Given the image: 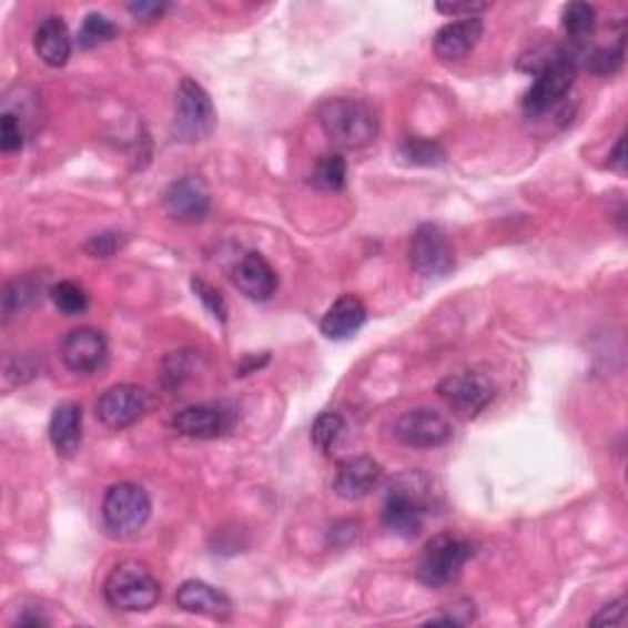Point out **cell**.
<instances>
[{
    "label": "cell",
    "mask_w": 628,
    "mask_h": 628,
    "mask_svg": "<svg viewBox=\"0 0 628 628\" xmlns=\"http://www.w3.org/2000/svg\"><path fill=\"white\" fill-rule=\"evenodd\" d=\"M435 506L433 479L423 472H408L395 479L383 504V526L401 538H415L425 528L429 508Z\"/></svg>",
    "instance_id": "6da1fadb"
},
{
    "label": "cell",
    "mask_w": 628,
    "mask_h": 628,
    "mask_svg": "<svg viewBox=\"0 0 628 628\" xmlns=\"http://www.w3.org/2000/svg\"><path fill=\"white\" fill-rule=\"evenodd\" d=\"M320 123L330 141L346 150L366 148L378 135L376 111L362 99H327L320 107Z\"/></svg>",
    "instance_id": "7a4b0ae2"
},
{
    "label": "cell",
    "mask_w": 628,
    "mask_h": 628,
    "mask_svg": "<svg viewBox=\"0 0 628 628\" xmlns=\"http://www.w3.org/2000/svg\"><path fill=\"white\" fill-rule=\"evenodd\" d=\"M103 597L115 611H148L160 599V581L145 563L123 560L103 581Z\"/></svg>",
    "instance_id": "3957f363"
},
{
    "label": "cell",
    "mask_w": 628,
    "mask_h": 628,
    "mask_svg": "<svg viewBox=\"0 0 628 628\" xmlns=\"http://www.w3.org/2000/svg\"><path fill=\"white\" fill-rule=\"evenodd\" d=\"M216 131V109L194 79H182L174 94L172 133L182 143H202Z\"/></svg>",
    "instance_id": "277c9868"
},
{
    "label": "cell",
    "mask_w": 628,
    "mask_h": 628,
    "mask_svg": "<svg viewBox=\"0 0 628 628\" xmlns=\"http://www.w3.org/2000/svg\"><path fill=\"white\" fill-rule=\"evenodd\" d=\"M575 57L567 52H555L543 62L538 74H535L533 87L526 91V97H523V111L528 115L548 113L569 94V89L575 84Z\"/></svg>",
    "instance_id": "5b68a950"
},
{
    "label": "cell",
    "mask_w": 628,
    "mask_h": 628,
    "mask_svg": "<svg viewBox=\"0 0 628 628\" xmlns=\"http://www.w3.org/2000/svg\"><path fill=\"white\" fill-rule=\"evenodd\" d=\"M150 510H153V504H150L148 492L131 482L113 484L103 496L101 506L103 523L115 538H131V535L141 533L150 520Z\"/></svg>",
    "instance_id": "8992f818"
},
{
    "label": "cell",
    "mask_w": 628,
    "mask_h": 628,
    "mask_svg": "<svg viewBox=\"0 0 628 628\" xmlns=\"http://www.w3.org/2000/svg\"><path fill=\"white\" fill-rule=\"evenodd\" d=\"M472 555V545L464 538H457V535H435L425 545L421 563H417V579L433 589L447 587L462 575V569L469 563Z\"/></svg>",
    "instance_id": "52a82bcc"
},
{
    "label": "cell",
    "mask_w": 628,
    "mask_h": 628,
    "mask_svg": "<svg viewBox=\"0 0 628 628\" xmlns=\"http://www.w3.org/2000/svg\"><path fill=\"white\" fill-rule=\"evenodd\" d=\"M437 393L452 413L464 417V421H472L494 401L496 388L479 371H462V374H452L442 381Z\"/></svg>",
    "instance_id": "ba28073f"
},
{
    "label": "cell",
    "mask_w": 628,
    "mask_h": 628,
    "mask_svg": "<svg viewBox=\"0 0 628 628\" xmlns=\"http://www.w3.org/2000/svg\"><path fill=\"white\" fill-rule=\"evenodd\" d=\"M411 267L421 277H445L455 271V249L437 224L415 229L408 249Z\"/></svg>",
    "instance_id": "9c48e42d"
},
{
    "label": "cell",
    "mask_w": 628,
    "mask_h": 628,
    "mask_svg": "<svg viewBox=\"0 0 628 628\" xmlns=\"http://www.w3.org/2000/svg\"><path fill=\"white\" fill-rule=\"evenodd\" d=\"M393 435L405 447L433 449L452 439V425L445 415L429 408H415L403 413L393 425Z\"/></svg>",
    "instance_id": "30bf717a"
},
{
    "label": "cell",
    "mask_w": 628,
    "mask_h": 628,
    "mask_svg": "<svg viewBox=\"0 0 628 628\" xmlns=\"http://www.w3.org/2000/svg\"><path fill=\"white\" fill-rule=\"evenodd\" d=\"M148 405L150 395L145 388L121 383V386H111L101 395L97 403V417L111 429H123L141 421L148 413Z\"/></svg>",
    "instance_id": "8fae6325"
},
{
    "label": "cell",
    "mask_w": 628,
    "mask_h": 628,
    "mask_svg": "<svg viewBox=\"0 0 628 628\" xmlns=\"http://www.w3.org/2000/svg\"><path fill=\"white\" fill-rule=\"evenodd\" d=\"M62 362L74 374H94L109 358V342L103 332L91 327L72 330L62 342Z\"/></svg>",
    "instance_id": "7c38bea8"
},
{
    "label": "cell",
    "mask_w": 628,
    "mask_h": 628,
    "mask_svg": "<svg viewBox=\"0 0 628 628\" xmlns=\"http://www.w3.org/2000/svg\"><path fill=\"white\" fill-rule=\"evenodd\" d=\"M383 484V467L371 457H348L334 474V492L344 502H362Z\"/></svg>",
    "instance_id": "4fadbf2b"
},
{
    "label": "cell",
    "mask_w": 628,
    "mask_h": 628,
    "mask_svg": "<svg viewBox=\"0 0 628 628\" xmlns=\"http://www.w3.org/2000/svg\"><path fill=\"white\" fill-rule=\"evenodd\" d=\"M209 206H212V200H209L206 184L200 178H194V174L172 182L165 192V212L174 221H182V224L204 221Z\"/></svg>",
    "instance_id": "5bb4252c"
},
{
    "label": "cell",
    "mask_w": 628,
    "mask_h": 628,
    "mask_svg": "<svg viewBox=\"0 0 628 628\" xmlns=\"http://www.w3.org/2000/svg\"><path fill=\"white\" fill-rule=\"evenodd\" d=\"M231 413L221 405H188L172 417V427L192 439H216L231 429Z\"/></svg>",
    "instance_id": "9a60e30c"
},
{
    "label": "cell",
    "mask_w": 628,
    "mask_h": 628,
    "mask_svg": "<svg viewBox=\"0 0 628 628\" xmlns=\"http://www.w3.org/2000/svg\"><path fill=\"white\" fill-rule=\"evenodd\" d=\"M178 607L188 614H200L206 619L224 621L234 614V601H231L224 591L206 585L202 579H188L182 581L178 595H174Z\"/></svg>",
    "instance_id": "2e32d148"
},
{
    "label": "cell",
    "mask_w": 628,
    "mask_h": 628,
    "mask_svg": "<svg viewBox=\"0 0 628 628\" xmlns=\"http://www.w3.org/2000/svg\"><path fill=\"white\" fill-rule=\"evenodd\" d=\"M482 34H484V22L479 18L447 22L445 28L437 30L433 40V50L442 62H459L476 48V44H479Z\"/></svg>",
    "instance_id": "e0dca14e"
},
{
    "label": "cell",
    "mask_w": 628,
    "mask_h": 628,
    "mask_svg": "<svg viewBox=\"0 0 628 628\" xmlns=\"http://www.w3.org/2000/svg\"><path fill=\"white\" fill-rule=\"evenodd\" d=\"M234 285L255 302H265L275 295L277 275L259 251H251L234 267Z\"/></svg>",
    "instance_id": "ac0fdd59"
},
{
    "label": "cell",
    "mask_w": 628,
    "mask_h": 628,
    "mask_svg": "<svg viewBox=\"0 0 628 628\" xmlns=\"http://www.w3.org/2000/svg\"><path fill=\"white\" fill-rule=\"evenodd\" d=\"M366 305L356 295H342L322 317L320 330L327 340H348L366 324Z\"/></svg>",
    "instance_id": "d6986e66"
},
{
    "label": "cell",
    "mask_w": 628,
    "mask_h": 628,
    "mask_svg": "<svg viewBox=\"0 0 628 628\" xmlns=\"http://www.w3.org/2000/svg\"><path fill=\"white\" fill-rule=\"evenodd\" d=\"M34 52L44 64L54 69L69 62V57H72V34H69L62 18L50 16L40 22L38 30H34Z\"/></svg>",
    "instance_id": "ffe728a7"
},
{
    "label": "cell",
    "mask_w": 628,
    "mask_h": 628,
    "mask_svg": "<svg viewBox=\"0 0 628 628\" xmlns=\"http://www.w3.org/2000/svg\"><path fill=\"white\" fill-rule=\"evenodd\" d=\"M81 433H84V417L77 403L57 405L50 421V442L57 455L72 457L81 445Z\"/></svg>",
    "instance_id": "44dd1931"
},
{
    "label": "cell",
    "mask_w": 628,
    "mask_h": 628,
    "mask_svg": "<svg viewBox=\"0 0 628 628\" xmlns=\"http://www.w3.org/2000/svg\"><path fill=\"white\" fill-rule=\"evenodd\" d=\"M312 184L322 192H340L346 184V160L342 155H324L312 170Z\"/></svg>",
    "instance_id": "7402d4cb"
},
{
    "label": "cell",
    "mask_w": 628,
    "mask_h": 628,
    "mask_svg": "<svg viewBox=\"0 0 628 628\" xmlns=\"http://www.w3.org/2000/svg\"><path fill=\"white\" fill-rule=\"evenodd\" d=\"M115 34H119V28L113 26V22L107 18V16H101V13H89L84 18V22H81V30H79V48L81 50H94L99 48V44L103 42H111Z\"/></svg>",
    "instance_id": "603a6c76"
},
{
    "label": "cell",
    "mask_w": 628,
    "mask_h": 628,
    "mask_svg": "<svg viewBox=\"0 0 628 628\" xmlns=\"http://www.w3.org/2000/svg\"><path fill=\"white\" fill-rule=\"evenodd\" d=\"M597 26V10L589 3H567L563 8V30L569 38L581 40L595 32Z\"/></svg>",
    "instance_id": "cb8c5ba5"
},
{
    "label": "cell",
    "mask_w": 628,
    "mask_h": 628,
    "mask_svg": "<svg viewBox=\"0 0 628 628\" xmlns=\"http://www.w3.org/2000/svg\"><path fill=\"white\" fill-rule=\"evenodd\" d=\"M50 297L54 302V307L60 310L67 317H77V314H84L89 307V295L87 290L72 283V281H62L50 287Z\"/></svg>",
    "instance_id": "d4e9b609"
},
{
    "label": "cell",
    "mask_w": 628,
    "mask_h": 628,
    "mask_svg": "<svg viewBox=\"0 0 628 628\" xmlns=\"http://www.w3.org/2000/svg\"><path fill=\"white\" fill-rule=\"evenodd\" d=\"M401 155L408 160L411 165H425V168L445 162V150H442L435 141H425V138H408V141H403Z\"/></svg>",
    "instance_id": "484cf974"
},
{
    "label": "cell",
    "mask_w": 628,
    "mask_h": 628,
    "mask_svg": "<svg viewBox=\"0 0 628 628\" xmlns=\"http://www.w3.org/2000/svg\"><path fill=\"white\" fill-rule=\"evenodd\" d=\"M342 433L344 417L334 411H324L322 415H317V421L312 423V445L322 452H330Z\"/></svg>",
    "instance_id": "4316f807"
},
{
    "label": "cell",
    "mask_w": 628,
    "mask_h": 628,
    "mask_svg": "<svg viewBox=\"0 0 628 628\" xmlns=\"http://www.w3.org/2000/svg\"><path fill=\"white\" fill-rule=\"evenodd\" d=\"M38 297V283L32 281V277H20V281L10 283L6 287V295H3V307H6V317H10L16 310H22L26 305Z\"/></svg>",
    "instance_id": "83f0119b"
},
{
    "label": "cell",
    "mask_w": 628,
    "mask_h": 628,
    "mask_svg": "<svg viewBox=\"0 0 628 628\" xmlns=\"http://www.w3.org/2000/svg\"><path fill=\"white\" fill-rule=\"evenodd\" d=\"M192 290H194V295L200 297V302L209 310V314H212L214 320L226 322L229 307H226V302H224V297H221V293H219L216 287L204 283L202 277H192Z\"/></svg>",
    "instance_id": "f1b7e54d"
},
{
    "label": "cell",
    "mask_w": 628,
    "mask_h": 628,
    "mask_svg": "<svg viewBox=\"0 0 628 628\" xmlns=\"http://www.w3.org/2000/svg\"><path fill=\"white\" fill-rule=\"evenodd\" d=\"M624 62V44H616V48H601L587 54V69H591L595 74H614L616 69Z\"/></svg>",
    "instance_id": "f546056e"
},
{
    "label": "cell",
    "mask_w": 628,
    "mask_h": 628,
    "mask_svg": "<svg viewBox=\"0 0 628 628\" xmlns=\"http://www.w3.org/2000/svg\"><path fill=\"white\" fill-rule=\"evenodd\" d=\"M22 143H26V138H22L20 121L13 113H3V119H0V150L6 155L18 153V150H22Z\"/></svg>",
    "instance_id": "4dcf8cb0"
},
{
    "label": "cell",
    "mask_w": 628,
    "mask_h": 628,
    "mask_svg": "<svg viewBox=\"0 0 628 628\" xmlns=\"http://www.w3.org/2000/svg\"><path fill=\"white\" fill-rule=\"evenodd\" d=\"M121 234H115V231H103L87 243V253L91 259H111L121 249Z\"/></svg>",
    "instance_id": "1f68e13d"
},
{
    "label": "cell",
    "mask_w": 628,
    "mask_h": 628,
    "mask_svg": "<svg viewBox=\"0 0 628 628\" xmlns=\"http://www.w3.org/2000/svg\"><path fill=\"white\" fill-rule=\"evenodd\" d=\"M437 13L457 18V20H469V18H479L482 13H486L488 6L486 3H437Z\"/></svg>",
    "instance_id": "d6a6232c"
},
{
    "label": "cell",
    "mask_w": 628,
    "mask_h": 628,
    "mask_svg": "<svg viewBox=\"0 0 628 628\" xmlns=\"http://www.w3.org/2000/svg\"><path fill=\"white\" fill-rule=\"evenodd\" d=\"M168 8H170L168 3H148V0H143V3H131V6H128V13H131L135 20L150 22V20L162 18V13H165Z\"/></svg>",
    "instance_id": "836d02e7"
},
{
    "label": "cell",
    "mask_w": 628,
    "mask_h": 628,
    "mask_svg": "<svg viewBox=\"0 0 628 628\" xmlns=\"http://www.w3.org/2000/svg\"><path fill=\"white\" fill-rule=\"evenodd\" d=\"M624 616H626V597H619L614 604H609V607H604L595 619H591V624L595 626H601V624H624Z\"/></svg>",
    "instance_id": "e575fe53"
},
{
    "label": "cell",
    "mask_w": 628,
    "mask_h": 628,
    "mask_svg": "<svg viewBox=\"0 0 628 628\" xmlns=\"http://www.w3.org/2000/svg\"><path fill=\"white\" fill-rule=\"evenodd\" d=\"M16 626H32V628H40V626H50V619L48 616H44L42 611H32V609H28L26 614H20L18 619H16Z\"/></svg>",
    "instance_id": "d590c367"
},
{
    "label": "cell",
    "mask_w": 628,
    "mask_h": 628,
    "mask_svg": "<svg viewBox=\"0 0 628 628\" xmlns=\"http://www.w3.org/2000/svg\"><path fill=\"white\" fill-rule=\"evenodd\" d=\"M609 165L614 170H619V172L626 170V138L624 135L619 138V143H616V148H614V153L609 158Z\"/></svg>",
    "instance_id": "8d00e7d4"
},
{
    "label": "cell",
    "mask_w": 628,
    "mask_h": 628,
    "mask_svg": "<svg viewBox=\"0 0 628 628\" xmlns=\"http://www.w3.org/2000/svg\"><path fill=\"white\" fill-rule=\"evenodd\" d=\"M267 364V354L261 358V362H255V358L251 356V358H246V362L241 364V368H239V376H249L251 371H259L261 366H265Z\"/></svg>",
    "instance_id": "74e56055"
}]
</instances>
